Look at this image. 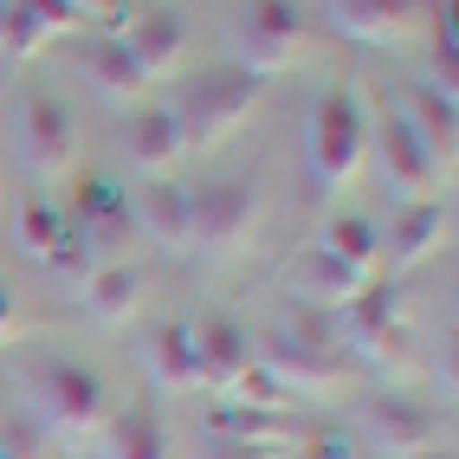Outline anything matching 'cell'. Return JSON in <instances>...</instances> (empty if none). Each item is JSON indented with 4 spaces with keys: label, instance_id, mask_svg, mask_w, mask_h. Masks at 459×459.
<instances>
[{
    "label": "cell",
    "instance_id": "8",
    "mask_svg": "<svg viewBox=\"0 0 459 459\" xmlns=\"http://www.w3.org/2000/svg\"><path fill=\"white\" fill-rule=\"evenodd\" d=\"M188 330H195V356H201L207 388H227V382H239V376L259 362V330L239 317V311H227V304H207V311H195Z\"/></svg>",
    "mask_w": 459,
    "mask_h": 459
},
{
    "label": "cell",
    "instance_id": "13",
    "mask_svg": "<svg viewBox=\"0 0 459 459\" xmlns=\"http://www.w3.org/2000/svg\"><path fill=\"white\" fill-rule=\"evenodd\" d=\"M304 26H311L304 0H239V58L272 78L304 39Z\"/></svg>",
    "mask_w": 459,
    "mask_h": 459
},
{
    "label": "cell",
    "instance_id": "9",
    "mask_svg": "<svg viewBox=\"0 0 459 459\" xmlns=\"http://www.w3.org/2000/svg\"><path fill=\"white\" fill-rule=\"evenodd\" d=\"M130 221L156 239L162 253H188L195 247V188L175 175H136V188L124 195Z\"/></svg>",
    "mask_w": 459,
    "mask_h": 459
},
{
    "label": "cell",
    "instance_id": "18",
    "mask_svg": "<svg viewBox=\"0 0 459 459\" xmlns=\"http://www.w3.org/2000/svg\"><path fill=\"white\" fill-rule=\"evenodd\" d=\"M143 369L156 376L162 388H207L188 317H162V324H149V336H143Z\"/></svg>",
    "mask_w": 459,
    "mask_h": 459
},
{
    "label": "cell",
    "instance_id": "1",
    "mask_svg": "<svg viewBox=\"0 0 459 459\" xmlns=\"http://www.w3.org/2000/svg\"><path fill=\"white\" fill-rule=\"evenodd\" d=\"M20 382H26V408L46 434H98L110 420V382L91 356L39 350L20 362Z\"/></svg>",
    "mask_w": 459,
    "mask_h": 459
},
{
    "label": "cell",
    "instance_id": "20",
    "mask_svg": "<svg viewBox=\"0 0 459 459\" xmlns=\"http://www.w3.org/2000/svg\"><path fill=\"white\" fill-rule=\"evenodd\" d=\"M13 239H20V253H26V259H39V265L52 272L58 259H65V239H72V213L58 207V201H52L46 188H33V195L20 201V213H13Z\"/></svg>",
    "mask_w": 459,
    "mask_h": 459
},
{
    "label": "cell",
    "instance_id": "25",
    "mask_svg": "<svg viewBox=\"0 0 459 459\" xmlns=\"http://www.w3.org/2000/svg\"><path fill=\"white\" fill-rule=\"evenodd\" d=\"M72 7H78L84 20H98V13H117V0H72Z\"/></svg>",
    "mask_w": 459,
    "mask_h": 459
},
{
    "label": "cell",
    "instance_id": "2",
    "mask_svg": "<svg viewBox=\"0 0 459 459\" xmlns=\"http://www.w3.org/2000/svg\"><path fill=\"white\" fill-rule=\"evenodd\" d=\"M265 72L259 65H247L239 52H221V58H201V65L175 84V117H181V130H188V143L201 149V143H221V136H233L247 117L259 110V98H265Z\"/></svg>",
    "mask_w": 459,
    "mask_h": 459
},
{
    "label": "cell",
    "instance_id": "19",
    "mask_svg": "<svg viewBox=\"0 0 459 459\" xmlns=\"http://www.w3.org/2000/svg\"><path fill=\"white\" fill-rule=\"evenodd\" d=\"M78 72L98 84L104 98H143V91H149V78H143V65H136V52L124 46V33H117V26L78 39Z\"/></svg>",
    "mask_w": 459,
    "mask_h": 459
},
{
    "label": "cell",
    "instance_id": "7",
    "mask_svg": "<svg viewBox=\"0 0 459 459\" xmlns=\"http://www.w3.org/2000/svg\"><path fill=\"white\" fill-rule=\"evenodd\" d=\"M259 227V181L253 175H213L195 188V247L233 253Z\"/></svg>",
    "mask_w": 459,
    "mask_h": 459
},
{
    "label": "cell",
    "instance_id": "4",
    "mask_svg": "<svg viewBox=\"0 0 459 459\" xmlns=\"http://www.w3.org/2000/svg\"><path fill=\"white\" fill-rule=\"evenodd\" d=\"M304 149H311V175L330 195H343L369 162V98L356 84H324L311 124H304Z\"/></svg>",
    "mask_w": 459,
    "mask_h": 459
},
{
    "label": "cell",
    "instance_id": "10",
    "mask_svg": "<svg viewBox=\"0 0 459 459\" xmlns=\"http://www.w3.org/2000/svg\"><path fill=\"white\" fill-rule=\"evenodd\" d=\"M149 291H156V279H149V265L130 259V253H110L84 272V317L104 324V330H124L143 317Z\"/></svg>",
    "mask_w": 459,
    "mask_h": 459
},
{
    "label": "cell",
    "instance_id": "17",
    "mask_svg": "<svg viewBox=\"0 0 459 459\" xmlns=\"http://www.w3.org/2000/svg\"><path fill=\"white\" fill-rule=\"evenodd\" d=\"M330 26L343 39H362V46H388L414 33V26L427 20V0H324Z\"/></svg>",
    "mask_w": 459,
    "mask_h": 459
},
{
    "label": "cell",
    "instance_id": "22",
    "mask_svg": "<svg viewBox=\"0 0 459 459\" xmlns=\"http://www.w3.org/2000/svg\"><path fill=\"white\" fill-rule=\"evenodd\" d=\"M317 247L336 253V259H350L356 272H376L382 265V227L369 221V213H356V207H336L324 233H317Z\"/></svg>",
    "mask_w": 459,
    "mask_h": 459
},
{
    "label": "cell",
    "instance_id": "23",
    "mask_svg": "<svg viewBox=\"0 0 459 459\" xmlns=\"http://www.w3.org/2000/svg\"><path fill=\"white\" fill-rule=\"evenodd\" d=\"M402 110H408V124L427 136V149H434L440 162H453V124H459V104H453V91H440V84H414L408 98H402Z\"/></svg>",
    "mask_w": 459,
    "mask_h": 459
},
{
    "label": "cell",
    "instance_id": "6",
    "mask_svg": "<svg viewBox=\"0 0 459 459\" xmlns=\"http://www.w3.org/2000/svg\"><path fill=\"white\" fill-rule=\"evenodd\" d=\"M356 420H362V434H369L382 453H394V459L440 446V434H446V414L434 402H420L414 388H394V382H382V388L362 394Z\"/></svg>",
    "mask_w": 459,
    "mask_h": 459
},
{
    "label": "cell",
    "instance_id": "11",
    "mask_svg": "<svg viewBox=\"0 0 459 459\" xmlns=\"http://www.w3.org/2000/svg\"><path fill=\"white\" fill-rule=\"evenodd\" d=\"M446 227H453V207H446L440 195L394 207V221L382 227V265H388V279H408L414 265L434 259V253L446 247Z\"/></svg>",
    "mask_w": 459,
    "mask_h": 459
},
{
    "label": "cell",
    "instance_id": "16",
    "mask_svg": "<svg viewBox=\"0 0 459 459\" xmlns=\"http://www.w3.org/2000/svg\"><path fill=\"white\" fill-rule=\"evenodd\" d=\"M124 33V46L136 52V65H143V78L156 84V78H175L181 72V58H188V13H175V7H149V13H136V20H124L117 26Z\"/></svg>",
    "mask_w": 459,
    "mask_h": 459
},
{
    "label": "cell",
    "instance_id": "5",
    "mask_svg": "<svg viewBox=\"0 0 459 459\" xmlns=\"http://www.w3.org/2000/svg\"><path fill=\"white\" fill-rule=\"evenodd\" d=\"M369 149H376V162H382V181H388V195L394 207L402 201H427V195H440V156L427 149V136L408 124V110L402 104H382L369 110Z\"/></svg>",
    "mask_w": 459,
    "mask_h": 459
},
{
    "label": "cell",
    "instance_id": "3",
    "mask_svg": "<svg viewBox=\"0 0 459 459\" xmlns=\"http://www.w3.org/2000/svg\"><path fill=\"white\" fill-rule=\"evenodd\" d=\"M13 162L39 181V188H52V181L78 175L84 162V130H78V110L58 98L52 84H26L13 98Z\"/></svg>",
    "mask_w": 459,
    "mask_h": 459
},
{
    "label": "cell",
    "instance_id": "12",
    "mask_svg": "<svg viewBox=\"0 0 459 459\" xmlns=\"http://www.w3.org/2000/svg\"><path fill=\"white\" fill-rule=\"evenodd\" d=\"M117 143H124V156H130L136 175H169V169L195 149L169 98H136L130 117H124V136H117Z\"/></svg>",
    "mask_w": 459,
    "mask_h": 459
},
{
    "label": "cell",
    "instance_id": "14",
    "mask_svg": "<svg viewBox=\"0 0 459 459\" xmlns=\"http://www.w3.org/2000/svg\"><path fill=\"white\" fill-rule=\"evenodd\" d=\"M259 369L279 382L285 394L298 388H311V394H330L336 382H343V350H311V343H298V336H285L279 324L259 330Z\"/></svg>",
    "mask_w": 459,
    "mask_h": 459
},
{
    "label": "cell",
    "instance_id": "15",
    "mask_svg": "<svg viewBox=\"0 0 459 459\" xmlns=\"http://www.w3.org/2000/svg\"><path fill=\"white\" fill-rule=\"evenodd\" d=\"M369 279H376V272H356L350 259L324 253L317 239L285 265V291H291V304H317V311H343V304H350L362 285H369Z\"/></svg>",
    "mask_w": 459,
    "mask_h": 459
},
{
    "label": "cell",
    "instance_id": "21",
    "mask_svg": "<svg viewBox=\"0 0 459 459\" xmlns=\"http://www.w3.org/2000/svg\"><path fill=\"white\" fill-rule=\"evenodd\" d=\"M104 440V459H169V427L149 402H130V408H110V420L98 427Z\"/></svg>",
    "mask_w": 459,
    "mask_h": 459
},
{
    "label": "cell",
    "instance_id": "24",
    "mask_svg": "<svg viewBox=\"0 0 459 459\" xmlns=\"http://www.w3.org/2000/svg\"><path fill=\"white\" fill-rule=\"evenodd\" d=\"M13 330H20V298L7 291V279H0V343H13Z\"/></svg>",
    "mask_w": 459,
    "mask_h": 459
},
{
    "label": "cell",
    "instance_id": "27",
    "mask_svg": "<svg viewBox=\"0 0 459 459\" xmlns=\"http://www.w3.org/2000/svg\"><path fill=\"white\" fill-rule=\"evenodd\" d=\"M7 13H13V0H0V33H7Z\"/></svg>",
    "mask_w": 459,
    "mask_h": 459
},
{
    "label": "cell",
    "instance_id": "26",
    "mask_svg": "<svg viewBox=\"0 0 459 459\" xmlns=\"http://www.w3.org/2000/svg\"><path fill=\"white\" fill-rule=\"evenodd\" d=\"M272 459H311V453H304V446H285V453H272Z\"/></svg>",
    "mask_w": 459,
    "mask_h": 459
}]
</instances>
